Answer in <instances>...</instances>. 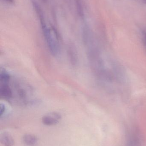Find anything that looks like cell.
I'll use <instances>...</instances> for the list:
<instances>
[{"mask_svg":"<svg viewBox=\"0 0 146 146\" xmlns=\"http://www.w3.org/2000/svg\"><path fill=\"white\" fill-rule=\"evenodd\" d=\"M73 47H71L69 48V56L71 57V60H72V62L75 63L76 62V54H75V51Z\"/></svg>","mask_w":146,"mask_h":146,"instance_id":"8992f818","label":"cell"},{"mask_svg":"<svg viewBox=\"0 0 146 146\" xmlns=\"http://www.w3.org/2000/svg\"><path fill=\"white\" fill-rule=\"evenodd\" d=\"M42 1H43L45 2L47 0H42Z\"/></svg>","mask_w":146,"mask_h":146,"instance_id":"8fae6325","label":"cell"},{"mask_svg":"<svg viewBox=\"0 0 146 146\" xmlns=\"http://www.w3.org/2000/svg\"><path fill=\"white\" fill-rule=\"evenodd\" d=\"M0 85L8 102L27 105L35 101L31 88L4 68L1 69Z\"/></svg>","mask_w":146,"mask_h":146,"instance_id":"6da1fadb","label":"cell"},{"mask_svg":"<svg viewBox=\"0 0 146 146\" xmlns=\"http://www.w3.org/2000/svg\"><path fill=\"white\" fill-rule=\"evenodd\" d=\"M24 143L28 146H34L37 143V139L34 135L26 134L23 137Z\"/></svg>","mask_w":146,"mask_h":146,"instance_id":"5b68a950","label":"cell"},{"mask_svg":"<svg viewBox=\"0 0 146 146\" xmlns=\"http://www.w3.org/2000/svg\"><path fill=\"white\" fill-rule=\"evenodd\" d=\"M0 141L1 144L5 146H12L14 144L13 138L8 133H2L0 136Z\"/></svg>","mask_w":146,"mask_h":146,"instance_id":"277c9868","label":"cell"},{"mask_svg":"<svg viewBox=\"0 0 146 146\" xmlns=\"http://www.w3.org/2000/svg\"><path fill=\"white\" fill-rule=\"evenodd\" d=\"M39 18L43 35L51 53L54 56H57L61 53V44L57 31L53 27L47 25L43 11L37 13Z\"/></svg>","mask_w":146,"mask_h":146,"instance_id":"7a4b0ae2","label":"cell"},{"mask_svg":"<svg viewBox=\"0 0 146 146\" xmlns=\"http://www.w3.org/2000/svg\"><path fill=\"white\" fill-rule=\"evenodd\" d=\"M61 119V115L57 112H51L44 116L42 117V122L44 124L48 126L55 125Z\"/></svg>","mask_w":146,"mask_h":146,"instance_id":"3957f363","label":"cell"},{"mask_svg":"<svg viewBox=\"0 0 146 146\" xmlns=\"http://www.w3.org/2000/svg\"><path fill=\"white\" fill-rule=\"evenodd\" d=\"M144 43H145V46H146V33L144 34Z\"/></svg>","mask_w":146,"mask_h":146,"instance_id":"9c48e42d","label":"cell"},{"mask_svg":"<svg viewBox=\"0 0 146 146\" xmlns=\"http://www.w3.org/2000/svg\"><path fill=\"white\" fill-rule=\"evenodd\" d=\"M6 107L5 105L3 104H1L0 105V115L1 117L3 115H4L6 111Z\"/></svg>","mask_w":146,"mask_h":146,"instance_id":"52a82bcc","label":"cell"},{"mask_svg":"<svg viewBox=\"0 0 146 146\" xmlns=\"http://www.w3.org/2000/svg\"><path fill=\"white\" fill-rule=\"evenodd\" d=\"M142 1L145 4H146V0H142Z\"/></svg>","mask_w":146,"mask_h":146,"instance_id":"30bf717a","label":"cell"},{"mask_svg":"<svg viewBox=\"0 0 146 146\" xmlns=\"http://www.w3.org/2000/svg\"><path fill=\"white\" fill-rule=\"evenodd\" d=\"M4 1L10 4H13L14 3V0H4Z\"/></svg>","mask_w":146,"mask_h":146,"instance_id":"ba28073f","label":"cell"}]
</instances>
